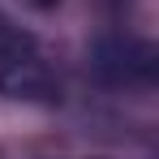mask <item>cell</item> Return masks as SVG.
<instances>
[{"mask_svg":"<svg viewBox=\"0 0 159 159\" xmlns=\"http://www.w3.org/2000/svg\"><path fill=\"white\" fill-rule=\"evenodd\" d=\"M60 82L39 39L0 13V95L9 99H56Z\"/></svg>","mask_w":159,"mask_h":159,"instance_id":"cell-1","label":"cell"},{"mask_svg":"<svg viewBox=\"0 0 159 159\" xmlns=\"http://www.w3.org/2000/svg\"><path fill=\"white\" fill-rule=\"evenodd\" d=\"M39 4H52V0H39Z\"/></svg>","mask_w":159,"mask_h":159,"instance_id":"cell-2","label":"cell"}]
</instances>
